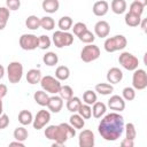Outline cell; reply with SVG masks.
Wrapping results in <instances>:
<instances>
[{"label":"cell","mask_w":147,"mask_h":147,"mask_svg":"<svg viewBox=\"0 0 147 147\" xmlns=\"http://www.w3.org/2000/svg\"><path fill=\"white\" fill-rule=\"evenodd\" d=\"M124 131H125V138L134 140L137 137V130L133 123H127L124 125Z\"/></svg>","instance_id":"8d00e7d4"},{"label":"cell","mask_w":147,"mask_h":147,"mask_svg":"<svg viewBox=\"0 0 147 147\" xmlns=\"http://www.w3.org/2000/svg\"><path fill=\"white\" fill-rule=\"evenodd\" d=\"M10 10L7 7H0V31L3 30L7 25V22L9 20Z\"/></svg>","instance_id":"d6a6232c"},{"label":"cell","mask_w":147,"mask_h":147,"mask_svg":"<svg viewBox=\"0 0 147 147\" xmlns=\"http://www.w3.org/2000/svg\"><path fill=\"white\" fill-rule=\"evenodd\" d=\"M69 124L75 129H83L85 125V121L79 114L74 113L69 118Z\"/></svg>","instance_id":"d4e9b609"},{"label":"cell","mask_w":147,"mask_h":147,"mask_svg":"<svg viewBox=\"0 0 147 147\" xmlns=\"http://www.w3.org/2000/svg\"><path fill=\"white\" fill-rule=\"evenodd\" d=\"M114 91V86L113 84H109V83H99L95 85V92H98L99 94H102V95H109L111 94Z\"/></svg>","instance_id":"603a6c76"},{"label":"cell","mask_w":147,"mask_h":147,"mask_svg":"<svg viewBox=\"0 0 147 147\" xmlns=\"http://www.w3.org/2000/svg\"><path fill=\"white\" fill-rule=\"evenodd\" d=\"M33 121V116H32V113L26 110V109H23L20 111L18 114V122L22 124V125H29L31 124Z\"/></svg>","instance_id":"cb8c5ba5"},{"label":"cell","mask_w":147,"mask_h":147,"mask_svg":"<svg viewBox=\"0 0 147 147\" xmlns=\"http://www.w3.org/2000/svg\"><path fill=\"white\" fill-rule=\"evenodd\" d=\"M134 1L138 2V3H140V5H142L144 7L147 6V0H134Z\"/></svg>","instance_id":"816d5d0a"},{"label":"cell","mask_w":147,"mask_h":147,"mask_svg":"<svg viewBox=\"0 0 147 147\" xmlns=\"http://www.w3.org/2000/svg\"><path fill=\"white\" fill-rule=\"evenodd\" d=\"M3 75H5V68L2 64H0V79L3 77Z\"/></svg>","instance_id":"f907efd6"},{"label":"cell","mask_w":147,"mask_h":147,"mask_svg":"<svg viewBox=\"0 0 147 147\" xmlns=\"http://www.w3.org/2000/svg\"><path fill=\"white\" fill-rule=\"evenodd\" d=\"M71 29H72L74 33L78 37L82 32H84L85 30H87V26H86V24L83 23V22H77L76 24H74V26H71Z\"/></svg>","instance_id":"7bdbcfd3"},{"label":"cell","mask_w":147,"mask_h":147,"mask_svg":"<svg viewBox=\"0 0 147 147\" xmlns=\"http://www.w3.org/2000/svg\"><path fill=\"white\" fill-rule=\"evenodd\" d=\"M110 7L115 14L121 15V14L125 13V10H126V1L125 0H113Z\"/></svg>","instance_id":"7402d4cb"},{"label":"cell","mask_w":147,"mask_h":147,"mask_svg":"<svg viewBox=\"0 0 147 147\" xmlns=\"http://www.w3.org/2000/svg\"><path fill=\"white\" fill-rule=\"evenodd\" d=\"M8 90H7V86L5 84H0V99H2L3 96H6Z\"/></svg>","instance_id":"7dc6e473"},{"label":"cell","mask_w":147,"mask_h":147,"mask_svg":"<svg viewBox=\"0 0 147 147\" xmlns=\"http://www.w3.org/2000/svg\"><path fill=\"white\" fill-rule=\"evenodd\" d=\"M14 138H15V140H18V141H25L26 139H28V137H29V132H28V130L24 127V125L23 126H18V127H16L15 130H14Z\"/></svg>","instance_id":"1f68e13d"},{"label":"cell","mask_w":147,"mask_h":147,"mask_svg":"<svg viewBox=\"0 0 147 147\" xmlns=\"http://www.w3.org/2000/svg\"><path fill=\"white\" fill-rule=\"evenodd\" d=\"M40 85L45 92L51 94H57L61 88L60 80L53 76H44L40 80Z\"/></svg>","instance_id":"8992f818"},{"label":"cell","mask_w":147,"mask_h":147,"mask_svg":"<svg viewBox=\"0 0 147 147\" xmlns=\"http://www.w3.org/2000/svg\"><path fill=\"white\" fill-rule=\"evenodd\" d=\"M9 145H10V146H20V147H24V142H23V141H18V140H16V141H11Z\"/></svg>","instance_id":"c3c4849f"},{"label":"cell","mask_w":147,"mask_h":147,"mask_svg":"<svg viewBox=\"0 0 147 147\" xmlns=\"http://www.w3.org/2000/svg\"><path fill=\"white\" fill-rule=\"evenodd\" d=\"M59 94L60 96L63 99V100H69L71 96H74V90L71 88V86L69 85H61V88L59 91Z\"/></svg>","instance_id":"e575fe53"},{"label":"cell","mask_w":147,"mask_h":147,"mask_svg":"<svg viewBox=\"0 0 147 147\" xmlns=\"http://www.w3.org/2000/svg\"><path fill=\"white\" fill-rule=\"evenodd\" d=\"M70 76V70L67 65H60L55 70V78L59 80H67Z\"/></svg>","instance_id":"83f0119b"},{"label":"cell","mask_w":147,"mask_h":147,"mask_svg":"<svg viewBox=\"0 0 147 147\" xmlns=\"http://www.w3.org/2000/svg\"><path fill=\"white\" fill-rule=\"evenodd\" d=\"M41 7L46 13L54 14L59 10L60 2H59V0H44L42 3H41Z\"/></svg>","instance_id":"d6986e66"},{"label":"cell","mask_w":147,"mask_h":147,"mask_svg":"<svg viewBox=\"0 0 147 147\" xmlns=\"http://www.w3.org/2000/svg\"><path fill=\"white\" fill-rule=\"evenodd\" d=\"M57 26L61 31H69L72 26V18L70 16H62L57 22Z\"/></svg>","instance_id":"f546056e"},{"label":"cell","mask_w":147,"mask_h":147,"mask_svg":"<svg viewBox=\"0 0 147 147\" xmlns=\"http://www.w3.org/2000/svg\"><path fill=\"white\" fill-rule=\"evenodd\" d=\"M77 113H78L84 119H88V118L92 117V108H91L90 105H86V103H85V105L82 103Z\"/></svg>","instance_id":"f35d334b"},{"label":"cell","mask_w":147,"mask_h":147,"mask_svg":"<svg viewBox=\"0 0 147 147\" xmlns=\"http://www.w3.org/2000/svg\"><path fill=\"white\" fill-rule=\"evenodd\" d=\"M146 23H147V20L146 18H144V20H141L140 21V24L139 25H141V29H142V31L144 32H146L147 30H146Z\"/></svg>","instance_id":"681fc988"},{"label":"cell","mask_w":147,"mask_h":147,"mask_svg":"<svg viewBox=\"0 0 147 147\" xmlns=\"http://www.w3.org/2000/svg\"><path fill=\"white\" fill-rule=\"evenodd\" d=\"M127 45V40L123 34H116L114 37L107 38L105 40L103 47L106 49V52L108 53H114L116 51H122L126 47Z\"/></svg>","instance_id":"3957f363"},{"label":"cell","mask_w":147,"mask_h":147,"mask_svg":"<svg viewBox=\"0 0 147 147\" xmlns=\"http://www.w3.org/2000/svg\"><path fill=\"white\" fill-rule=\"evenodd\" d=\"M109 10V5L106 0H99L96 2H94L93 5V8H92V11L95 16L98 17H102L105 16Z\"/></svg>","instance_id":"2e32d148"},{"label":"cell","mask_w":147,"mask_h":147,"mask_svg":"<svg viewBox=\"0 0 147 147\" xmlns=\"http://www.w3.org/2000/svg\"><path fill=\"white\" fill-rule=\"evenodd\" d=\"M99 56H100V48L93 44H87L86 46L83 47L80 52V59L83 62L86 63L95 61L96 59H99Z\"/></svg>","instance_id":"ba28073f"},{"label":"cell","mask_w":147,"mask_h":147,"mask_svg":"<svg viewBox=\"0 0 147 147\" xmlns=\"http://www.w3.org/2000/svg\"><path fill=\"white\" fill-rule=\"evenodd\" d=\"M76 136V129L68 123H61L59 125H49L45 129V137L48 140H53V146H62L68 139Z\"/></svg>","instance_id":"7a4b0ae2"},{"label":"cell","mask_w":147,"mask_h":147,"mask_svg":"<svg viewBox=\"0 0 147 147\" xmlns=\"http://www.w3.org/2000/svg\"><path fill=\"white\" fill-rule=\"evenodd\" d=\"M52 113H60L62 107H63V99L60 96V95H53V96H49V100H48V103L46 106Z\"/></svg>","instance_id":"9a60e30c"},{"label":"cell","mask_w":147,"mask_h":147,"mask_svg":"<svg viewBox=\"0 0 147 147\" xmlns=\"http://www.w3.org/2000/svg\"><path fill=\"white\" fill-rule=\"evenodd\" d=\"M94 133L91 130H83L78 137L79 147H93L94 146Z\"/></svg>","instance_id":"7c38bea8"},{"label":"cell","mask_w":147,"mask_h":147,"mask_svg":"<svg viewBox=\"0 0 147 147\" xmlns=\"http://www.w3.org/2000/svg\"><path fill=\"white\" fill-rule=\"evenodd\" d=\"M51 38L48 36H45V34H41L40 37H38V47L40 49H48L51 47Z\"/></svg>","instance_id":"ab89813d"},{"label":"cell","mask_w":147,"mask_h":147,"mask_svg":"<svg viewBox=\"0 0 147 147\" xmlns=\"http://www.w3.org/2000/svg\"><path fill=\"white\" fill-rule=\"evenodd\" d=\"M78 39L84 42V44H92L95 39V36L93 32H91L90 30H85L84 32H82L79 36H78Z\"/></svg>","instance_id":"d590c367"},{"label":"cell","mask_w":147,"mask_h":147,"mask_svg":"<svg viewBox=\"0 0 147 147\" xmlns=\"http://www.w3.org/2000/svg\"><path fill=\"white\" fill-rule=\"evenodd\" d=\"M83 100H84V102L86 105L92 106L96 101V93L94 91H92V90H87L83 94Z\"/></svg>","instance_id":"74e56055"},{"label":"cell","mask_w":147,"mask_h":147,"mask_svg":"<svg viewBox=\"0 0 147 147\" xmlns=\"http://www.w3.org/2000/svg\"><path fill=\"white\" fill-rule=\"evenodd\" d=\"M51 121V113L48 110H45V109H41L37 113V115L34 116L33 121H32V124H33V127L36 130H40L42 129L46 124H48V122Z\"/></svg>","instance_id":"8fae6325"},{"label":"cell","mask_w":147,"mask_h":147,"mask_svg":"<svg viewBox=\"0 0 147 147\" xmlns=\"http://www.w3.org/2000/svg\"><path fill=\"white\" fill-rule=\"evenodd\" d=\"M6 7L9 10H17L21 7V0H6Z\"/></svg>","instance_id":"ee69618b"},{"label":"cell","mask_w":147,"mask_h":147,"mask_svg":"<svg viewBox=\"0 0 147 147\" xmlns=\"http://www.w3.org/2000/svg\"><path fill=\"white\" fill-rule=\"evenodd\" d=\"M133 76H132V86L134 90L141 91L147 87V74L144 69H136L133 70Z\"/></svg>","instance_id":"9c48e42d"},{"label":"cell","mask_w":147,"mask_h":147,"mask_svg":"<svg viewBox=\"0 0 147 147\" xmlns=\"http://www.w3.org/2000/svg\"><path fill=\"white\" fill-rule=\"evenodd\" d=\"M7 76L8 80L11 84H17L21 82L22 76H23V65L18 61H13L8 64L7 67Z\"/></svg>","instance_id":"277c9868"},{"label":"cell","mask_w":147,"mask_h":147,"mask_svg":"<svg viewBox=\"0 0 147 147\" xmlns=\"http://www.w3.org/2000/svg\"><path fill=\"white\" fill-rule=\"evenodd\" d=\"M41 78H42V75L39 69H30L26 74V82L31 85H36L40 83Z\"/></svg>","instance_id":"ac0fdd59"},{"label":"cell","mask_w":147,"mask_h":147,"mask_svg":"<svg viewBox=\"0 0 147 147\" xmlns=\"http://www.w3.org/2000/svg\"><path fill=\"white\" fill-rule=\"evenodd\" d=\"M106 110H107V106L103 102L95 101L92 105V115L94 118H101L106 114Z\"/></svg>","instance_id":"ffe728a7"},{"label":"cell","mask_w":147,"mask_h":147,"mask_svg":"<svg viewBox=\"0 0 147 147\" xmlns=\"http://www.w3.org/2000/svg\"><path fill=\"white\" fill-rule=\"evenodd\" d=\"M52 40H53L54 45L57 48H63V47L70 46L74 42V36L70 32H68V31L59 30V31H55L53 33Z\"/></svg>","instance_id":"5b68a950"},{"label":"cell","mask_w":147,"mask_h":147,"mask_svg":"<svg viewBox=\"0 0 147 147\" xmlns=\"http://www.w3.org/2000/svg\"><path fill=\"white\" fill-rule=\"evenodd\" d=\"M124 21H125V24L127 26H138L140 24V21H141V16H138V15H134L132 13H126L125 14V17H124Z\"/></svg>","instance_id":"484cf974"},{"label":"cell","mask_w":147,"mask_h":147,"mask_svg":"<svg viewBox=\"0 0 147 147\" xmlns=\"http://www.w3.org/2000/svg\"><path fill=\"white\" fill-rule=\"evenodd\" d=\"M121 146H122V147H133V146H134V140L124 138V139L121 141Z\"/></svg>","instance_id":"bcb514c9"},{"label":"cell","mask_w":147,"mask_h":147,"mask_svg":"<svg viewBox=\"0 0 147 147\" xmlns=\"http://www.w3.org/2000/svg\"><path fill=\"white\" fill-rule=\"evenodd\" d=\"M33 99H34V101H36L39 106L45 107V106H47V103H48L49 96H48L47 92H45V91L42 90V91H37V92H34Z\"/></svg>","instance_id":"44dd1931"},{"label":"cell","mask_w":147,"mask_h":147,"mask_svg":"<svg viewBox=\"0 0 147 147\" xmlns=\"http://www.w3.org/2000/svg\"><path fill=\"white\" fill-rule=\"evenodd\" d=\"M123 79V72L119 68L113 67L107 72V80L110 84H118Z\"/></svg>","instance_id":"e0dca14e"},{"label":"cell","mask_w":147,"mask_h":147,"mask_svg":"<svg viewBox=\"0 0 147 147\" xmlns=\"http://www.w3.org/2000/svg\"><path fill=\"white\" fill-rule=\"evenodd\" d=\"M42 61L48 67H53L55 64H57L59 62V56L57 54H55L54 52H47L44 56H42Z\"/></svg>","instance_id":"4dcf8cb0"},{"label":"cell","mask_w":147,"mask_h":147,"mask_svg":"<svg viewBox=\"0 0 147 147\" xmlns=\"http://www.w3.org/2000/svg\"><path fill=\"white\" fill-rule=\"evenodd\" d=\"M118 62H119V64H121L124 69H126V70H129V71L136 70V69L138 68V65H139V60H138L133 54H131V53H129V52H123V53H121L119 56H118Z\"/></svg>","instance_id":"52a82bcc"},{"label":"cell","mask_w":147,"mask_h":147,"mask_svg":"<svg viewBox=\"0 0 147 147\" xmlns=\"http://www.w3.org/2000/svg\"><path fill=\"white\" fill-rule=\"evenodd\" d=\"M25 25L30 30H37L40 28V18L36 15H30L25 20Z\"/></svg>","instance_id":"f1b7e54d"},{"label":"cell","mask_w":147,"mask_h":147,"mask_svg":"<svg viewBox=\"0 0 147 147\" xmlns=\"http://www.w3.org/2000/svg\"><path fill=\"white\" fill-rule=\"evenodd\" d=\"M3 113V105H2V99H0V115Z\"/></svg>","instance_id":"f5cc1de1"},{"label":"cell","mask_w":147,"mask_h":147,"mask_svg":"<svg viewBox=\"0 0 147 147\" xmlns=\"http://www.w3.org/2000/svg\"><path fill=\"white\" fill-rule=\"evenodd\" d=\"M110 32V25L107 21H98L94 25V33L100 38H106L109 36Z\"/></svg>","instance_id":"4fadbf2b"},{"label":"cell","mask_w":147,"mask_h":147,"mask_svg":"<svg viewBox=\"0 0 147 147\" xmlns=\"http://www.w3.org/2000/svg\"><path fill=\"white\" fill-rule=\"evenodd\" d=\"M20 46L24 51H33L38 47V37L32 33H24L20 37Z\"/></svg>","instance_id":"30bf717a"},{"label":"cell","mask_w":147,"mask_h":147,"mask_svg":"<svg viewBox=\"0 0 147 147\" xmlns=\"http://www.w3.org/2000/svg\"><path fill=\"white\" fill-rule=\"evenodd\" d=\"M122 98L125 101H132L136 98V90L133 87H125L122 92Z\"/></svg>","instance_id":"60d3db41"},{"label":"cell","mask_w":147,"mask_h":147,"mask_svg":"<svg viewBox=\"0 0 147 147\" xmlns=\"http://www.w3.org/2000/svg\"><path fill=\"white\" fill-rule=\"evenodd\" d=\"M80 105H82V101L78 96H71L69 100H67V109L70 113H77Z\"/></svg>","instance_id":"4316f807"},{"label":"cell","mask_w":147,"mask_h":147,"mask_svg":"<svg viewBox=\"0 0 147 147\" xmlns=\"http://www.w3.org/2000/svg\"><path fill=\"white\" fill-rule=\"evenodd\" d=\"M124 118L117 111L107 114L99 123L98 131L107 141H115L124 132Z\"/></svg>","instance_id":"6da1fadb"},{"label":"cell","mask_w":147,"mask_h":147,"mask_svg":"<svg viewBox=\"0 0 147 147\" xmlns=\"http://www.w3.org/2000/svg\"><path fill=\"white\" fill-rule=\"evenodd\" d=\"M54 26H55V22L51 16H44L40 18V28L51 31L54 29Z\"/></svg>","instance_id":"836d02e7"},{"label":"cell","mask_w":147,"mask_h":147,"mask_svg":"<svg viewBox=\"0 0 147 147\" xmlns=\"http://www.w3.org/2000/svg\"><path fill=\"white\" fill-rule=\"evenodd\" d=\"M108 107L115 111H123L125 109V100L119 95H113L108 100Z\"/></svg>","instance_id":"5bb4252c"},{"label":"cell","mask_w":147,"mask_h":147,"mask_svg":"<svg viewBox=\"0 0 147 147\" xmlns=\"http://www.w3.org/2000/svg\"><path fill=\"white\" fill-rule=\"evenodd\" d=\"M144 8H145V7H144L142 5H140V3L136 2V1H133V2L130 5V9H129V11L132 13V14H134V15L141 16L142 13H144Z\"/></svg>","instance_id":"b9f144b4"},{"label":"cell","mask_w":147,"mask_h":147,"mask_svg":"<svg viewBox=\"0 0 147 147\" xmlns=\"http://www.w3.org/2000/svg\"><path fill=\"white\" fill-rule=\"evenodd\" d=\"M9 125V116L7 114H1L0 115V130L6 129Z\"/></svg>","instance_id":"f6af8a7d"}]
</instances>
